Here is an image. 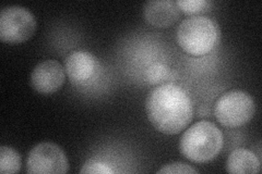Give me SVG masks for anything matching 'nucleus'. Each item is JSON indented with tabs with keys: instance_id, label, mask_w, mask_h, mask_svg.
Returning a JSON list of instances; mask_svg holds the SVG:
<instances>
[{
	"instance_id": "9",
	"label": "nucleus",
	"mask_w": 262,
	"mask_h": 174,
	"mask_svg": "<svg viewBox=\"0 0 262 174\" xmlns=\"http://www.w3.org/2000/svg\"><path fill=\"white\" fill-rule=\"evenodd\" d=\"M182 11L173 0H153L143 7L144 20L154 28H169L178 21Z\"/></svg>"
},
{
	"instance_id": "15",
	"label": "nucleus",
	"mask_w": 262,
	"mask_h": 174,
	"mask_svg": "<svg viewBox=\"0 0 262 174\" xmlns=\"http://www.w3.org/2000/svg\"><path fill=\"white\" fill-rule=\"evenodd\" d=\"M158 173H164V174H173V173H179V174H188V173H194L196 174L198 171L193 169L191 165L183 163V162H173V163H168L165 164L164 167L159 170Z\"/></svg>"
},
{
	"instance_id": "10",
	"label": "nucleus",
	"mask_w": 262,
	"mask_h": 174,
	"mask_svg": "<svg viewBox=\"0 0 262 174\" xmlns=\"http://www.w3.org/2000/svg\"><path fill=\"white\" fill-rule=\"evenodd\" d=\"M261 169V163L255 153L245 148L235 149L228 156L226 171L236 174H256Z\"/></svg>"
},
{
	"instance_id": "7",
	"label": "nucleus",
	"mask_w": 262,
	"mask_h": 174,
	"mask_svg": "<svg viewBox=\"0 0 262 174\" xmlns=\"http://www.w3.org/2000/svg\"><path fill=\"white\" fill-rule=\"evenodd\" d=\"M66 72L56 60H45L38 63L31 74V85L39 94H53L62 87Z\"/></svg>"
},
{
	"instance_id": "13",
	"label": "nucleus",
	"mask_w": 262,
	"mask_h": 174,
	"mask_svg": "<svg viewBox=\"0 0 262 174\" xmlns=\"http://www.w3.org/2000/svg\"><path fill=\"white\" fill-rule=\"evenodd\" d=\"M176 5L182 12L194 16V14H201L209 11L212 3L207 2V0H178Z\"/></svg>"
},
{
	"instance_id": "12",
	"label": "nucleus",
	"mask_w": 262,
	"mask_h": 174,
	"mask_svg": "<svg viewBox=\"0 0 262 174\" xmlns=\"http://www.w3.org/2000/svg\"><path fill=\"white\" fill-rule=\"evenodd\" d=\"M21 170V157L13 148L3 146L0 148V172L3 174L18 173Z\"/></svg>"
},
{
	"instance_id": "2",
	"label": "nucleus",
	"mask_w": 262,
	"mask_h": 174,
	"mask_svg": "<svg viewBox=\"0 0 262 174\" xmlns=\"http://www.w3.org/2000/svg\"><path fill=\"white\" fill-rule=\"evenodd\" d=\"M223 142L222 131L212 122L202 120L185 131L179 140V151L188 160L206 163L216 158Z\"/></svg>"
},
{
	"instance_id": "5",
	"label": "nucleus",
	"mask_w": 262,
	"mask_h": 174,
	"mask_svg": "<svg viewBox=\"0 0 262 174\" xmlns=\"http://www.w3.org/2000/svg\"><path fill=\"white\" fill-rule=\"evenodd\" d=\"M36 31V20L27 8L6 7L0 14V39L8 44H21Z\"/></svg>"
},
{
	"instance_id": "4",
	"label": "nucleus",
	"mask_w": 262,
	"mask_h": 174,
	"mask_svg": "<svg viewBox=\"0 0 262 174\" xmlns=\"http://www.w3.org/2000/svg\"><path fill=\"white\" fill-rule=\"evenodd\" d=\"M256 112L253 98L244 90H231L221 96L214 105V115L221 126L236 129L248 123Z\"/></svg>"
},
{
	"instance_id": "8",
	"label": "nucleus",
	"mask_w": 262,
	"mask_h": 174,
	"mask_svg": "<svg viewBox=\"0 0 262 174\" xmlns=\"http://www.w3.org/2000/svg\"><path fill=\"white\" fill-rule=\"evenodd\" d=\"M98 70H100V62L94 55L89 52H72L66 58L64 72L73 84H88L96 77Z\"/></svg>"
},
{
	"instance_id": "14",
	"label": "nucleus",
	"mask_w": 262,
	"mask_h": 174,
	"mask_svg": "<svg viewBox=\"0 0 262 174\" xmlns=\"http://www.w3.org/2000/svg\"><path fill=\"white\" fill-rule=\"evenodd\" d=\"M82 174H113L116 171L115 169L112 168V165L106 163L104 161H101L98 159H89L84 165L83 168L81 169L80 171Z\"/></svg>"
},
{
	"instance_id": "11",
	"label": "nucleus",
	"mask_w": 262,
	"mask_h": 174,
	"mask_svg": "<svg viewBox=\"0 0 262 174\" xmlns=\"http://www.w3.org/2000/svg\"><path fill=\"white\" fill-rule=\"evenodd\" d=\"M144 78L151 85H162L173 80L174 73L165 63L154 62L145 70Z\"/></svg>"
},
{
	"instance_id": "6",
	"label": "nucleus",
	"mask_w": 262,
	"mask_h": 174,
	"mask_svg": "<svg viewBox=\"0 0 262 174\" xmlns=\"http://www.w3.org/2000/svg\"><path fill=\"white\" fill-rule=\"evenodd\" d=\"M29 174H64L68 172L67 156L54 143H40L32 148L28 158Z\"/></svg>"
},
{
	"instance_id": "3",
	"label": "nucleus",
	"mask_w": 262,
	"mask_h": 174,
	"mask_svg": "<svg viewBox=\"0 0 262 174\" xmlns=\"http://www.w3.org/2000/svg\"><path fill=\"white\" fill-rule=\"evenodd\" d=\"M219 24L203 15H194L184 20L177 29L176 39L179 47L190 56H206L220 43Z\"/></svg>"
},
{
	"instance_id": "1",
	"label": "nucleus",
	"mask_w": 262,
	"mask_h": 174,
	"mask_svg": "<svg viewBox=\"0 0 262 174\" xmlns=\"http://www.w3.org/2000/svg\"><path fill=\"white\" fill-rule=\"evenodd\" d=\"M147 119L162 134L175 135L184 131L193 118V106L186 90L175 83L155 87L145 102Z\"/></svg>"
}]
</instances>
